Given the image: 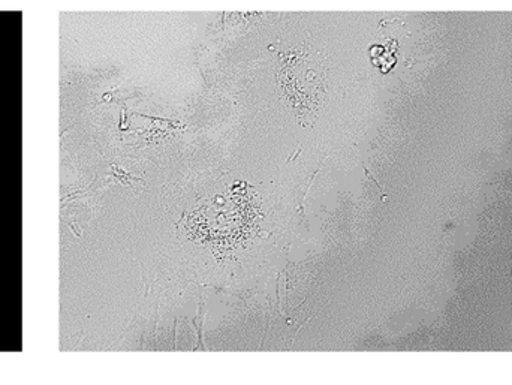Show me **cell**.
Segmentation results:
<instances>
[{"instance_id": "cell-1", "label": "cell", "mask_w": 512, "mask_h": 385, "mask_svg": "<svg viewBox=\"0 0 512 385\" xmlns=\"http://www.w3.org/2000/svg\"><path fill=\"white\" fill-rule=\"evenodd\" d=\"M279 81L280 86L285 89L286 98L291 101L295 110L309 113L318 107L321 90L313 69L294 63L282 69Z\"/></svg>"}]
</instances>
